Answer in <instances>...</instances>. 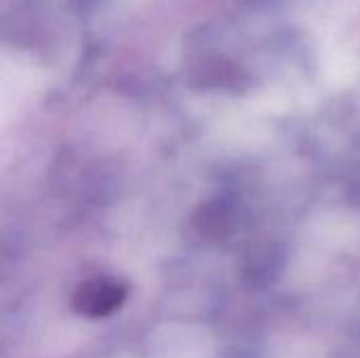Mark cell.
<instances>
[{"label":"cell","mask_w":360,"mask_h":358,"mask_svg":"<svg viewBox=\"0 0 360 358\" xmlns=\"http://www.w3.org/2000/svg\"><path fill=\"white\" fill-rule=\"evenodd\" d=\"M127 300V287L116 279L97 276L78 287L74 293V310L89 319L114 314Z\"/></svg>","instance_id":"cell-1"}]
</instances>
